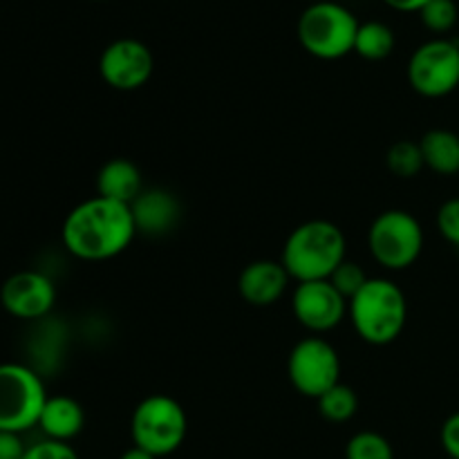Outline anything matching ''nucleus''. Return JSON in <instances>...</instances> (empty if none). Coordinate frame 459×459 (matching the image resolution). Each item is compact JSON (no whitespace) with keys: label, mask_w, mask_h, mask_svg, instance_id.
<instances>
[{"label":"nucleus","mask_w":459,"mask_h":459,"mask_svg":"<svg viewBox=\"0 0 459 459\" xmlns=\"http://www.w3.org/2000/svg\"><path fill=\"white\" fill-rule=\"evenodd\" d=\"M137 236L130 204L94 195L67 213L61 227L63 247L74 258L101 263L124 254Z\"/></svg>","instance_id":"1"},{"label":"nucleus","mask_w":459,"mask_h":459,"mask_svg":"<svg viewBox=\"0 0 459 459\" xmlns=\"http://www.w3.org/2000/svg\"><path fill=\"white\" fill-rule=\"evenodd\" d=\"M343 231L330 220H309L287 236L281 263L291 281H327L345 258Z\"/></svg>","instance_id":"2"},{"label":"nucleus","mask_w":459,"mask_h":459,"mask_svg":"<svg viewBox=\"0 0 459 459\" xmlns=\"http://www.w3.org/2000/svg\"><path fill=\"white\" fill-rule=\"evenodd\" d=\"M352 327L366 343L390 345L399 339L408 321V300L397 282L370 278L348 303Z\"/></svg>","instance_id":"3"},{"label":"nucleus","mask_w":459,"mask_h":459,"mask_svg":"<svg viewBox=\"0 0 459 459\" xmlns=\"http://www.w3.org/2000/svg\"><path fill=\"white\" fill-rule=\"evenodd\" d=\"M361 22L348 7L332 0L314 3L300 13L299 40L303 49L321 61H336L354 52Z\"/></svg>","instance_id":"4"},{"label":"nucleus","mask_w":459,"mask_h":459,"mask_svg":"<svg viewBox=\"0 0 459 459\" xmlns=\"http://www.w3.org/2000/svg\"><path fill=\"white\" fill-rule=\"evenodd\" d=\"M188 420L182 403L169 394H151L137 403L130 420L133 444L155 457L178 451L186 437Z\"/></svg>","instance_id":"5"},{"label":"nucleus","mask_w":459,"mask_h":459,"mask_svg":"<svg viewBox=\"0 0 459 459\" xmlns=\"http://www.w3.org/2000/svg\"><path fill=\"white\" fill-rule=\"evenodd\" d=\"M368 249L384 269L403 272L412 267L424 251V229L408 211H384L370 224Z\"/></svg>","instance_id":"6"},{"label":"nucleus","mask_w":459,"mask_h":459,"mask_svg":"<svg viewBox=\"0 0 459 459\" xmlns=\"http://www.w3.org/2000/svg\"><path fill=\"white\" fill-rule=\"evenodd\" d=\"M48 402L39 372L22 363H0V430L25 433L39 426Z\"/></svg>","instance_id":"7"},{"label":"nucleus","mask_w":459,"mask_h":459,"mask_svg":"<svg viewBox=\"0 0 459 459\" xmlns=\"http://www.w3.org/2000/svg\"><path fill=\"white\" fill-rule=\"evenodd\" d=\"M408 81L417 94L442 99L459 88V43L433 39L420 45L408 61Z\"/></svg>","instance_id":"8"},{"label":"nucleus","mask_w":459,"mask_h":459,"mask_svg":"<svg viewBox=\"0 0 459 459\" xmlns=\"http://www.w3.org/2000/svg\"><path fill=\"white\" fill-rule=\"evenodd\" d=\"M287 372L296 393L318 399L341 384L339 352L321 336H309L294 345L287 361Z\"/></svg>","instance_id":"9"},{"label":"nucleus","mask_w":459,"mask_h":459,"mask_svg":"<svg viewBox=\"0 0 459 459\" xmlns=\"http://www.w3.org/2000/svg\"><path fill=\"white\" fill-rule=\"evenodd\" d=\"M291 312L305 330L325 334L348 316V299L330 281L299 282L291 296Z\"/></svg>","instance_id":"10"},{"label":"nucleus","mask_w":459,"mask_h":459,"mask_svg":"<svg viewBox=\"0 0 459 459\" xmlns=\"http://www.w3.org/2000/svg\"><path fill=\"white\" fill-rule=\"evenodd\" d=\"M155 58L146 43L137 39H119L108 45L99 58V74L110 88L133 92L148 83Z\"/></svg>","instance_id":"11"},{"label":"nucleus","mask_w":459,"mask_h":459,"mask_svg":"<svg viewBox=\"0 0 459 459\" xmlns=\"http://www.w3.org/2000/svg\"><path fill=\"white\" fill-rule=\"evenodd\" d=\"M56 303V285L43 272H16L0 287V305L4 312L21 321H39L52 312Z\"/></svg>","instance_id":"12"},{"label":"nucleus","mask_w":459,"mask_h":459,"mask_svg":"<svg viewBox=\"0 0 459 459\" xmlns=\"http://www.w3.org/2000/svg\"><path fill=\"white\" fill-rule=\"evenodd\" d=\"M137 233L146 238H161L175 231L182 218V204L166 188H143L130 204Z\"/></svg>","instance_id":"13"},{"label":"nucleus","mask_w":459,"mask_h":459,"mask_svg":"<svg viewBox=\"0 0 459 459\" xmlns=\"http://www.w3.org/2000/svg\"><path fill=\"white\" fill-rule=\"evenodd\" d=\"M290 281V273L281 260H254L242 269L238 291L254 307H269L282 299Z\"/></svg>","instance_id":"14"},{"label":"nucleus","mask_w":459,"mask_h":459,"mask_svg":"<svg viewBox=\"0 0 459 459\" xmlns=\"http://www.w3.org/2000/svg\"><path fill=\"white\" fill-rule=\"evenodd\" d=\"M83 426L85 412L76 399L65 397V394L48 397L39 417V429L43 430L45 437L56 439V442H70L83 430Z\"/></svg>","instance_id":"15"},{"label":"nucleus","mask_w":459,"mask_h":459,"mask_svg":"<svg viewBox=\"0 0 459 459\" xmlns=\"http://www.w3.org/2000/svg\"><path fill=\"white\" fill-rule=\"evenodd\" d=\"M143 191L142 170L137 164L124 157L110 160L101 166L97 175V195L106 200L121 202V204H133Z\"/></svg>","instance_id":"16"},{"label":"nucleus","mask_w":459,"mask_h":459,"mask_svg":"<svg viewBox=\"0 0 459 459\" xmlns=\"http://www.w3.org/2000/svg\"><path fill=\"white\" fill-rule=\"evenodd\" d=\"M421 155H424V164L429 166L433 173L451 178L459 173V134L446 128L429 130L424 137L420 139Z\"/></svg>","instance_id":"17"},{"label":"nucleus","mask_w":459,"mask_h":459,"mask_svg":"<svg viewBox=\"0 0 459 459\" xmlns=\"http://www.w3.org/2000/svg\"><path fill=\"white\" fill-rule=\"evenodd\" d=\"M394 49V31L385 22L368 21L359 25L354 52L366 61H384Z\"/></svg>","instance_id":"18"},{"label":"nucleus","mask_w":459,"mask_h":459,"mask_svg":"<svg viewBox=\"0 0 459 459\" xmlns=\"http://www.w3.org/2000/svg\"><path fill=\"white\" fill-rule=\"evenodd\" d=\"M318 412L332 424H343L350 421L359 411V397L350 385L336 384L334 388L327 390L323 397L316 399Z\"/></svg>","instance_id":"19"},{"label":"nucleus","mask_w":459,"mask_h":459,"mask_svg":"<svg viewBox=\"0 0 459 459\" xmlns=\"http://www.w3.org/2000/svg\"><path fill=\"white\" fill-rule=\"evenodd\" d=\"M385 164L393 175L402 179H412L421 173L424 169V155H421L420 142H397L394 146L388 148V155H385Z\"/></svg>","instance_id":"20"},{"label":"nucleus","mask_w":459,"mask_h":459,"mask_svg":"<svg viewBox=\"0 0 459 459\" xmlns=\"http://www.w3.org/2000/svg\"><path fill=\"white\" fill-rule=\"evenodd\" d=\"M345 459H394V448L375 430L357 433L345 446Z\"/></svg>","instance_id":"21"},{"label":"nucleus","mask_w":459,"mask_h":459,"mask_svg":"<svg viewBox=\"0 0 459 459\" xmlns=\"http://www.w3.org/2000/svg\"><path fill=\"white\" fill-rule=\"evenodd\" d=\"M457 16L459 12L455 0H430L420 12V18L426 30L435 31V34H448L455 27Z\"/></svg>","instance_id":"22"},{"label":"nucleus","mask_w":459,"mask_h":459,"mask_svg":"<svg viewBox=\"0 0 459 459\" xmlns=\"http://www.w3.org/2000/svg\"><path fill=\"white\" fill-rule=\"evenodd\" d=\"M327 281H330L332 285H334L336 290L341 291V296H345V299H348V303H350V299H354V296H357L359 291L363 290V285L370 281V276L363 272L361 264L350 263V260H343V263H341L339 267L334 269V273H332Z\"/></svg>","instance_id":"23"},{"label":"nucleus","mask_w":459,"mask_h":459,"mask_svg":"<svg viewBox=\"0 0 459 459\" xmlns=\"http://www.w3.org/2000/svg\"><path fill=\"white\" fill-rule=\"evenodd\" d=\"M437 231L444 240L459 249V197H451L439 206Z\"/></svg>","instance_id":"24"},{"label":"nucleus","mask_w":459,"mask_h":459,"mask_svg":"<svg viewBox=\"0 0 459 459\" xmlns=\"http://www.w3.org/2000/svg\"><path fill=\"white\" fill-rule=\"evenodd\" d=\"M22 459H79L70 442H56V439H40V442L27 446Z\"/></svg>","instance_id":"25"},{"label":"nucleus","mask_w":459,"mask_h":459,"mask_svg":"<svg viewBox=\"0 0 459 459\" xmlns=\"http://www.w3.org/2000/svg\"><path fill=\"white\" fill-rule=\"evenodd\" d=\"M439 439H442V448L446 451L448 459H459V411L444 421Z\"/></svg>","instance_id":"26"},{"label":"nucleus","mask_w":459,"mask_h":459,"mask_svg":"<svg viewBox=\"0 0 459 459\" xmlns=\"http://www.w3.org/2000/svg\"><path fill=\"white\" fill-rule=\"evenodd\" d=\"M27 453L21 433L0 430V459H22Z\"/></svg>","instance_id":"27"},{"label":"nucleus","mask_w":459,"mask_h":459,"mask_svg":"<svg viewBox=\"0 0 459 459\" xmlns=\"http://www.w3.org/2000/svg\"><path fill=\"white\" fill-rule=\"evenodd\" d=\"M384 3L388 4V7L397 9V12H403V13L417 12L420 13L421 9L430 3V0H384Z\"/></svg>","instance_id":"28"},{"label":"nucleus","mask_w":459,"mask_h":459,"mask_svg":"<svg viewBox=\"0 0 459 459\" xmlns=\"http://www.w3.org/2000/svg\"><path fill=\"white\" fill-rule=\"evenodd\" d=\"M119 459H157V457H155V455H151V453L142 451V448L133 446V448H128V451H126L124 455H121Z\"/></svg>","instance_id":"29"}]
</instances>
